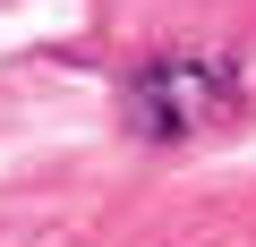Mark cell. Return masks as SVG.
Instances as JSON below:
<instances>
[{
	"instance_id": "1",
	"label": "cell",
	"mask_w": 256,
	"mask_h": 247,
	"mask_svg": "<svg viewBox=\"0 0 256 247\" xmlns=\"http://www.w3.org/2000/svg\"><path fill=\"white\" fill-rule=\"evenodd\" d=\"M239 102H248L239 51L171 43V51H146L120 77V128L137 145H188V137H214L222 119H239Z\"/></svg>"
}]
</instances>
